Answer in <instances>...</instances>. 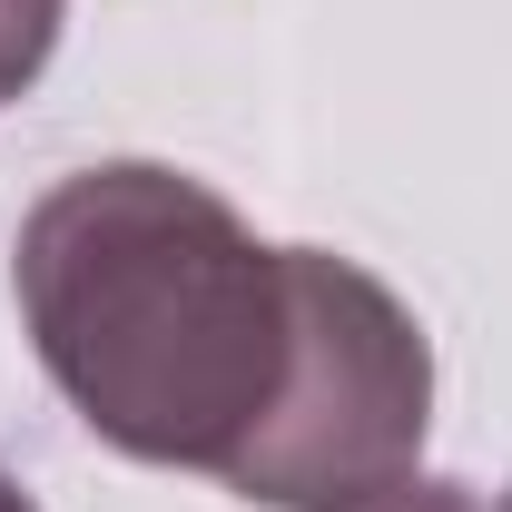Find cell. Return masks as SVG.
Masks as SVG:
<instances>
[{
  "label": "cell",
  "instance_id": "cell-6",
  "mask_svg": "<svg viewBox=\"0 0 512 512\" xmlns=\"http://www.w3.org/2000/svg\"><path fill=\"white\" fill-rule=\"evenodd\" d=\"M493 512H512V493H503V503H493Z\"/></svg>",
  "mask_w": 512,
  "mask_h": 512
},
{
  "label": "cell",
  "instance_id": "cell-1",
  "mask_svg": "<svg viewBox=\"0 0 512 512\" xmlns=\"http://www.w3.org/2000/svg\"><path fill=\"white\" fill-rule=\"evenodd\" d=\"M10 296L69 414L158 473L227 483L296 365V247L158 158L69 168L10 237Z\"/></svg>",
  "mask_w": 512,
  "mask_h": 512
},
{
  "label": "cell",
  "instance_id": "cell-5",
  "mask_svg": "<svg viewBox=\"0 0 512 512\" xmlns=\"http://www.w3.org/2000/svg\"><path fill=\"white\" fill-rule=\"evenodd\" d=\"M0 512H40L30 493H20V473H10V463H0Z\"/></svg>",
  "mask_w": 512,
  "mask_h": 512
},
{
  "label": "cell",
  "instance_id": "cell-3",
  "mask_svg": "<svg viewBox=\"0 0 512 512\" xmlns=\"http://www.w3.org/2000/svg\"><path fill=\"white\" fill-rule=\"evenodd\" d=\"M60 20H69V0H0V109H10L40 69H50Z\"/></svg>",
  "mask_w": 512,
  "mask_h": 512
},
{
  "label": "cell",
  "instance_id": "cell-4",
  "mask_svg": "<svg viewBox=\"0 0 512 512\" xmlns=\"http://www.w3.org/2000/svg\"><path fill=\"white\" fill-rule=\"evenodd\" d=\"M384 512H493V503H483L473 483H424V473H414V483H404Z\"/></svg>",
  "mask_w": 512,
  "mask_h": 512
},
{
  "label": "cell",
  "instance_id": "cell-2",
  "mask_svg": "<svg viewBox=\"0 0 512 512\" xmlns=\"http://www.w3.org/2000/svg\"><path fill=\"white\" fill-rule=\"evenodd\" d=\"M434 345L414 306L335 247H296V365L256 453L227 473L266 512H384L424 473Z\"/></svg>",
  "mask_w": 512,
  "mask_h": 512
}]
</instances>
